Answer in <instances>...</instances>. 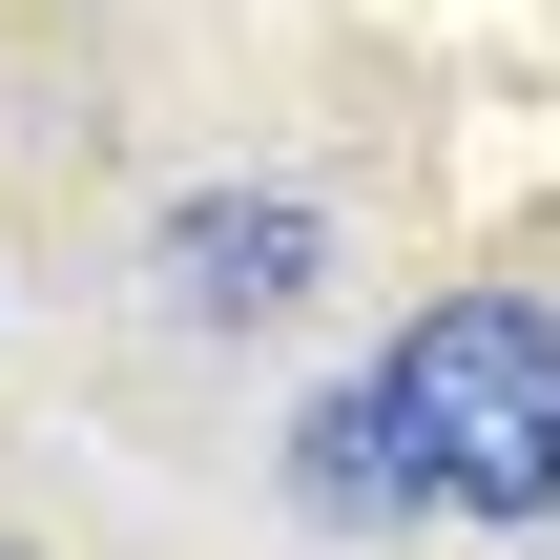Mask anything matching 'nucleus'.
<instances>
[{"instance_id": "obj_1", "label": "nucleus", "mask_w": 560, "mask_h": 560, "mask_svg": "<svg viewBox=\"0 0 560 560\" xmlns=\"http://www.w3.org/2000/svg\"><path fill=\"white\" fill-rule=\"evenodd\" d=\"M395 436H416V499L436 520H560V312L540 291H436L395 353H374Z\"/></svg>"}, {"instance_id": "obj_2", "label": "nucleus", "mask_w": 560, "mask_h": 560, "mask_svg": "<svg viewBox=\"0 0 560 560\" xmlns=\"http://www.w3.org/2000/svg\"><path fill=\"white\" fill-rule=\"evenodd\" d=\"M145 270H166L187 332H270V312L332 291V208H312V187H187V208L145 229Z\"/></svg>"}, {"instance_id": "obj_3", "label": "nucleus", "mask_w": 560, "mask_h": 560, "mask_svg": "<svg viewBox=\"0 0 560 560\" xmlns=\"http://www.w3.org/2000/svg\"><path fill=\"white\" fill-rule=\"evenodd\" d=\"M291 499H312L332 540H395V520H436V499H416V436H395V395H374V374L291 416Z\"/></svg>"}, {"instance_id": "obj_4", "label": "nucleus", "mask_w": 560, "mask_h": 560, "mask_svg": "<svg viewBox=\"0 0 560 560\" xmlns=\"http://www.w3.org/2000/svg\"><path fill=\"white\" fill-rule=\"evenodd\" d=\"M0 560H21V540H0Z\"/></svg>"}]
</instances>
